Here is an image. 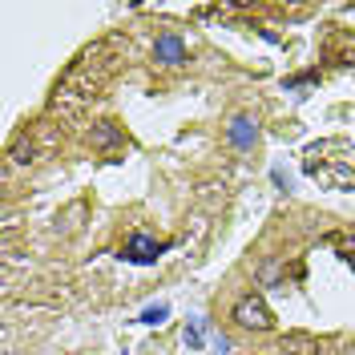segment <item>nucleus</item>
Wrapping results in <instances>:
<instances>
[{
  "instance_id": "f257e3e1",
  "label": "nucleus",
  "mask_w": 355,
  "mask_h": 355,
  "mask_svg": "<svg viewBox=\"0 0 355 355\" xmlns=\"http://www.w3.org/2000/svg\"><path fill=\"white\" fill-rule=\"evenodd\" d=\"M234 323L246 327V331H270V327H275V315H270V307L263 303V295H243V299L234 303Z\"/></svg>"
},
{
  "instance_id": "f03ea898",
  "label": "nucleus",
  "mask_w": 355,
  "mask_h": 355,
  "mask_svg": "<svg viewBox=\"0 0 355 355\" xmlns=\"http://www.w3.org/2000/svg\"><path fill=\"white\" fill-rule=\"evenodd\" d=\"M162 250H166V243H157L154 234H146V230H137V234H130L125 239V246H121V259L133 266H154L157 259H162Z\"/></svg>"
},
{
  "instance_id": "7ed1b4c3",
  "label": "nucleus",
  "mask_w": 355,
  "mask_h": 355,
  "mask_svg": "<svg viewBox=\"0 0 355 355\" xmlns=\"http://www.w3.org/2000/svg\"><path fill=\"white\" fill-rule=\"evenodd\" d=\"M226 141H230L234 150H254V146H259V121L246 117V113H234V117L226 121Z\"/></svg>"
},
{
  "instance_id": "20e7f679",
  "label": "nucleus",
  "mask_w": 355,
  "mask_h": 355,
  "mask_svg": "<svg viewBox=\"0 0 355 355\" xmlns=\"http://www.w3.org/2000/svg\"><path fill=\"white\" fill-rule=\"evenodd\" d=\"M154 57H157V65H166V69L186 65V41L178 33H162L154 41Z\"/></svg>"
},
{
  "instance_id": "39448f33",
  "label": "nucleus",
  "mask_w": 355,
  "mask_h": 355,
  "mask_svg": "<svg viewBox=\"0 0 355 355\" xmlns=\"http://www.w3.org/2000/svg\"><path fill=\"white\" fill-rule=\"evenodd\" d=\"M121 141H125V137H121V130H117L113 121H97V125H93V146H97V150H113V146H121Z\"/></svg>"
},
{
  "instance_id": "423d86ee",
  "label": "nucleus",
  "mask_w": 355,
  "mask_h": 355,
  "mask_svg": "<svg viewBox=\"0 0 355 355\" xmlns=\"http://www.w3.org/2000/svg\"><path fill=\"white\" fill-rule=\"evenodd\" d=\"M279 352H287V355H315V352H319V343H315L311 335H283Z\"/></svg>"
},
{
  "instance_id": "0eeeda50",
  "label": "nucleus",
  "mask_w": 355,
  "mask_h": 355,
  "mask_svg": "<svg viewBox=\"0 0 355 355\" xmlns=\"http://www.w3.org/2000/svg\"><path fill=\"white\" fill-rule=\"evenodd\" d=\"M166 315H170V303H150V307L137 315V323H150V327H157V323H166Z\"/></svg>"
},
{
  "instance_id": "6e6552de",
  "label": "nucleus",
  "mask_w": 355,
  "mask_h": 355,
  "mask_svg": "<svg viewBox=\"0 0 355 355\" xmlns=\"http://www.w3.org/2000/svg\"><path fill=\"white\" fill-rule=\"evenodd\" d=\"M202 331H206V319H194V323L186 327L182 339H186V347H190V352H202Z\"/></svg>"
},
{
  "instance_id": "1a4fd4ad",
  "label": "nucleus",
  "mask_w": 355,
  "mask_h": 355,
  "mask_svg": "<svg viewBox=\"0 0 355 355\" xmlns=\"http://www.w3.org/2000/svg\"><path fill=\"white\" fill-rule=\"evenodd\" d=\"M307 85H315V73H299V77L283 81V89H307Z\"/></svg>"
},
{
  "instance_id": "9d476101",
  "label": "nucleus",
  "mask_w": 355,
  "mask_h": 355,
  "mask_svg": "<svg viewBox=\"0 0 355 355\" xmlns=\"http://www.w3.org/2000/svg\"><path fill=\"white\" fill-rule=\"evenodd\" d=\"M259 279H263V283H275V279H279V263H263L259 266Z\"/></svg>"
},
{
  "instance_id": "9b49d317",
  "label": "nucleus",
  "mask_w": 355,
  "mask_h": 355,
  "mask_svg": "<svg viewBox=\"0 0 355 355\" xmlns=\"http://www.w3.org/2000/svg\"><path fill=\"white\" fill-rule=\"evenodd\" d=\"M12 162L28 166V162H33V146H17V150H12Z\"/></svg>"
},
{
  "instance_id": "f8f14e48",
  "label": "nucleus",
  "mask_w": 355,
  "mask_h": 355,
  "mask_svg": "<svg viewBox=\"0 0 355 355\" xmlns=\"http://www.w3.org/2000/svg\"><path fill=\"white\" fill-rule=\"evenodd\" d=\"M270 178H275V186H279V190H291V174H283V170H279V166H275V170H270Z\"/></svg>"
},
{
  "instance_id": "ddd939ff",
  "label": "nucleus",
  "mask_w": 355,
  "mask_h": 355,
  "mask_svg": "<svg viewBox=\"0 0 355 355\" xmlns=\"http://www.w3.org/2000/svg\"><path fill=\"white\" fill-rule=\"evenodd\" d=\"M214 352H222V355L230 352V339H226V335H214Z\"/></svg>"
}]
</instances>
